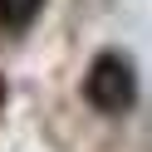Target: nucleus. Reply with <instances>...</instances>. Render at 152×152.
I'll list each match as a JSON object with an SVG mask.
<instances>
[{
	"label": "nucleus",
	"instance_id": "nucleus-1",
	"mask_svg": "<svg viewBox=\"0 0 152 152\" xmlns=\"http://www.w3.org/2000/svg\"><path fill=\"white\" fill-rule=\"evenodd\" d=\"M83 98H88V108L108 113V118L128 113L137 103V74H132V64L123 54H98L88 64V74H83Z\"/></svg>",
	"mask_w": 152,
	"mask_h": 152
},
{
	"label": "nucleus",
	"instance_id": "nucleus-2",
	"mask_svg": "<svg viewBox=\"0 0 152 152\" xmlns=\"http://www.w3.org/2000/svg\"><path fill=\"white\" fill-rule=\"evenodd\" d=\"M39 10H44V0H0V30L25 34L34 20H39Z\"/></svg>",
	"mask_w": 152,
	"mask_h": 152
},
{
	"label": "nucleus",
	"instance_id": "nucleus-3",
	"mask_svg": "<svg viewBox=\"0 0 152 152\" xmlns=\"http://www.w3.org/2000/svg\"><path fill=\"white\" fill-rule=\"evenodd\" d=\"M0 103H5V83H0Z\"/></svg>",
	"mask_w": 152,
	"mask_h": 152
}]
</instances>
